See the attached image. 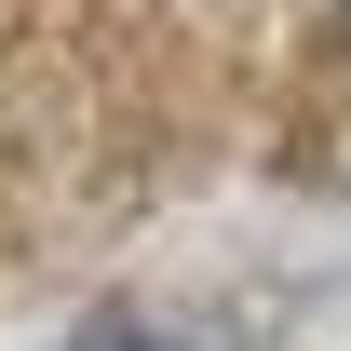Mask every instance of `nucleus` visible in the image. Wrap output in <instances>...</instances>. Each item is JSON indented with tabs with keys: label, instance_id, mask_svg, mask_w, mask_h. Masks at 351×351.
<instances>
[{
	"label": "nucleus",
	"instance_id": "f03ea898",
	"mask_svg": "<svg viewBox=\"0 0 351 351\" xmlns=\"http://www.w3.org/2000/svg\"><path fill=\"white\" fill-rule=\"evenodd\" d=\"M338 14H351V0H338Z\"/></svg>",
	"mask_w": 351,
	"mask_h": 351
},
{
	"label": "nucleus",
	"instance_id": "f257e3e1",
	"mask_svg": "<svg viewBox=\"0 0 351 351\" xmlns=\"http://www.w3.org/2000/svg\"><path fill=\"white\" fill-rule=\"evenodd\" d=\"M82 351H149V338H82Z\"/></svg>",
	"mask_w": 351,
	"mask_h": 351
}]
</instances>
